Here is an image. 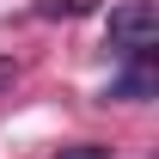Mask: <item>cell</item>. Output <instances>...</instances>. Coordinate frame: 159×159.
Returning <instances> with one entry per match:
<instances>
[{"label":"cell","instance_id":"obj_1","mask_svg":"<svg viewBox=\"0 0 159 159\" xmlns=\"http://www.w3.org/2000/svg\"><path fill=\"white\" fill-rule=\"evenodd\" d=\"M153 43H159V6L153 0H122V6H110V49L147 55Z\"/></svg>","mask_w":159,"mask_h":159},{"label":"cell","instance_id":"obj_2","mask_svg":"<svg viewBox=\"0 0 159 159\" xmlns=\"http://www.w3.org/2000/svg\"><path fill=\"white\" fill-rule=\"evenodd\" d=\"M147 92H153V74H147V55H135V67H129V74H122L116 86L104 92V98H122V104H141Z\"/></svg>","mask_w":159,"mask_h":159},{"label":"cell","instance_id":"obj_3","mask_svg":"<svg viewBox=\"0 0 159 159\" xmlns=\"http://www.w3.org/2000/svg\"><path fill=\"white\" fill-rule=\"evenodd\" d=\"M43 12H67V19H74V12H86V0H49Z\"/></svg>","mask_w":159,"mask_h":159},{"label":"cell","instance_id":"obj_4","mask_svg":"<svg viewBox=\"0 0 159 159\" xmlns=\"http://www.w3.org/2000/svg\"><path fill=\"white\" fill-rule=\"evenodd\" d=\"M61 159H110V147H74V153H61Z\"/></svg>","mask_w":159,"mask_h":159},{"label":"cell","instance_id":"obj_5","mask_svg":"<svg viewBox=\"0 0 159 159\" xmlns=\"http://www.w3.org/2000/svg\"><path fill=\"white\" fill-rule=\"evenodd\" d=\"M6 80H12V61H0V86H6Z\"/></svg>","mask_w":159,"mask_h":159}]
</instances>
